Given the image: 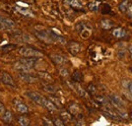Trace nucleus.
Instances as JSON below:
<instances>
[{
  "mask_svg": "<svg viewBox=\"0 0 132 126\" xmlns=\"http://www.w3.org/2000/svg\"><path fill=\"white\" fill-rule=\"evenodd\" d=\"M18 53L19 55L23 56V57H42L43 53L35 48L32 47H21L18 49Z\"/></svg>",
  "mask_w": 132,
  "mask_h": 126,
  "instance_id": "nucleus-1",
  "label": "nucleus"
},
{
  "mask_svg": "<svg viewBox=\"0 0 132 126\" xmlns=\"http://www.w3.org/2000/svg\"><path fill=\"white\" fill-rule=\"evenodd\" d=\"M75 30L78 32L83 39H87L90 37L92 34V28L89 25L85 23V22H80L75 27Z\"/></svg>",
  "mask_w": 132,
  "mask_h": 126,
  "instance_id": "nucleus-2",
  "label": "nucleus"
},
{
  "mask_svg": "<svg viewBox=\"0 0 132 126\" xmlns=\"http://www.w3.org/2000/svg\"><path fill=\"white\" fill-rule=\"evenodd\" d=\"M0 80L7 86H10V88H13L15 89L16 88V83L14 81L13 77L8 73V72H5V71H1L0 72Z\"/></svg>",
  "mask_w": 132,
  "mask_h": 126,
  "instance_id": "nucleus-3",
  "label": "nucleus"
},
{
  "mask_svg": "<svg viewBox=\"0 0 132 126\" xmlns=\"http://www.w3.org/2000/svg\"><path fill=\"white\" fill-rule=\"evenodd\" d=\"M15 27V23L10 18L0 15V30H10Z\"/></svg>",
  "mask_w": 132,
  "mask_h": 126,
  "instance_id": "nucleus-4",
  "label": "nucleus"
},
{
  "mask_svg": "<svg viewBox=\"0 0 132 126\" xmlns=\"http://www.w3.org/2000/svg\"><path fill=\"white\" fill-rule=\"evenodd\" d=\"M110 102L112 105H114L117 109H125V104L123 100L116 94H112L110 96Z\"/></svg>",
  "mask_w": 132,
  "mask_h": 126,
  "instance_id": "nucleus-5",
  "label": "nucleus"
},
{
  "mask_svg": "<svg viewBox=\"0 0 132 126\" xmlns=\"http://www.w3.org/2000/svg\"><path fill=\"white\" fill-rule=\"evenodd\" d=\"M27 96H28L33 102H35L36 104L43 106V103H44V100H45V98H44L43 96H41V94L36 93V92H27Z\"/></svg>",
  "mask_w": 132,
  "mask_h": 126,
  "instance_id": "nucleus-6",
  "label": "nucleus"
},
{
  "mask_svg": "<svg viewBox=\"0 0 132 126\" xmlns=\"http://www.w3.org/2000/svg\"><path fill=\"white\" fill-rule=\"evenodd\" d=\"M68 50L72 55H77L81 51V44L75 41H71L68 44Z\"/></svg>",
  "mask_w": 132,
  "mask_h": 126,
  "instance_id": "nucleus-7",
  "label": "nucleus"
},
{
  "mask_svg": "<svg viewBox=\"0 0 132 126\" xmlns=\"http://www.w3.org/2000/svg\"><path fill=\"white\" fill-rule=\"evenodd\" d=\"M73 89H74V91L76 92V94H78V96H80L81 98L86 99V100H89V99H90V98H89V94L87 93V91H85L84 89H82V88L78 84V82H75V83L73 84Z\"/></svg>",
  "mask_w": 132,
  "mask_h": 126,
  "instance_id": "nucleus-8",
  "label": "nucleus"
},
{
  "mask_svg": "<svg viewBox=\"0 0 132 126\" xmlns=\"http://www.w3.org/2000/svg\"><path fill=\"white\" fill-rule=\"evenodd\" d=\"M50 58L52 59V61L55 64L60 65V66H62V65L67 63V59L65 57H63V56H61L59 54H52V55H50Z\"/></svg>",
  "mask_w": 132,
  "mask_h": 126,
  "instance_id": "nucleus-9",
  "label": "nucleus"
},
{
  "mask_svg": "<svg viewBox=\"0 0 132 126\" xmlns=\"http://www.w3.org/2000/svg\"><path fill=\"white\" fill-rule=\"evenodd\" d=\"M18 76L21 80H23V81H26L28 83H33L37 80V78L34 75H32L30 72H19Z\"/></svg>",
  "mask_w": 132,
  "mask_h": 126,
  "instance_id": "nucleus-10",
  "label": "nucleus"
},
{
  "mask_svg": "<svg viewBox=\"0 0 132 126\" xmlns=\"http://www.w3.org/2000/svg\"><path fill=\"white\" fill-rule=\"evenodd\" d=\"M13 68L17 71H19V72H30L31 69H33V68L29 67L28 65H26L24 63L20 62L19 60L13 64Z\"/></svg>",
  "mask_w": 132,
  "mask_h": 126,
  "instance_id": "nucleus-11",
  "label": "nucleus"
},
{
  "mask_svg": "<svg viewBox=\"0 0 132 126\" xmlns=\"http://www.w3.org/2000/svg\"><path fill=\"white\" fill-rule=\"evenodd\" d=\"M100 25H101V28L105 31H109L114 27V22L109 18H102L100 20Z\"/></svg>",
  "mask_w": 132,
  "mask_h": 126,
  "instance_id": "nucleus-12",
  "label": "nucleus"
},
{
  "mask_svg": "<svg viewBox=\"0 0 132 126\" xmlns=\"http://www.w3.org/2000/svg\"><path fill=\"white\" fill-rule=\"evenodd\" d=\"M14 106H15V108H16V110L19 112V113H21V114H27L28 112H29V108H28V106L24 104V103H22L21 101H14Z\"/></svg>",
  "mask_w": 132,
  "mask_h": 126,
  "instance_id": "nucleus-13",
  "label": "nucleus"
},
{
  "mask_svg": "<svg viewBox=\"0 0 132 126\" xmlns=\"http://www.w3.org/2000/svg\"><path fill=\"white\" fill-rule=\"evenodd\" d=\"M1 120H2L4 123H7V124L11 123L12 120H13V115H12L11 111L5 110V112L1 115Z\"/></svg>",
  "mask_w": 132,
  "mask_h": 126,
  "instance_id": "nucleus-14",
  "label": "nucleus"
},
{
  "mask_svg": "<svg viewBox=\"0 0 132 126\" xmlns=\"http://www.w3.org/2000/svg\"><path fill=\"white\" fill-rule=\"evenodd\" d=\"M43 107H45L47 110H49L50 112H55L57 110V106L50 100V99H47L45 98L44 100V103H43Z\"/></svg>",
  "mask_w": 132,
  "mask_h": 126,
  "instance_id": "nucleus-15",
  "label": "nucleus"
},
{
  "mask_svg": "<svg viewBox=\"0 0 132 126\" xmlns=\"http://www.w3.org/2000/svg\"><path fill=\"white\" fill-rule=\"evenodd\" d=\"M19 61L24 63L26 65H28L31 68H34L35 64L37 62V57H23V58L19 59Z\"/></svg>",
  "mask_w": 132,
  "mask_h": 126,
  "instance_id": "nucleus-16",
  "label": "nucleus"
},
{
  "mask_svg": "<svg viewBox=\"0 0 132 126\" xmlns=\"http://www.w3.org/2000/svg\"><path fill=\"white\" fill-rule=\"evenodd\" d=\"M112 35H113L115 38H117V39H121V38H124V37H125L126 32H125V30H124L123 28L118 27V28H116V29H114V30L112 31Z\"/></svg>",
  "mask_w": 132,
  "mask_h": 126,
  "instance_id": "nucleus-17",
  "label": "nucleus"
},
{
  "mask_svg": "<svg viewBox=\"0 0 132 126\" xmlns=\"http://www.w3.org/2000/svg\"><path fill=\"white\" fill-rule=\"evenodd\" d=\"M65 3H67L69 6L75 8V9H81L83 7L82 2L80 0H65Z\"/></svg>",
  "mask_w": 132,
  "mask_h": 126,
  "instance_id": "nucleus-18",
  "label": "nucleus"
},
{
  "mask_svg": "<svg viewBox=\"0 0 132 126\" xmlns=\"http://www.w3.org/2000/svg\"><path fill=\"white\" fill-rule=\"evenodd\" d=\"M60 118L65 122H70L72 119H73V117H72V114L69 112V111H66V110H62L60 111Z\"/></svg>",
  "mask_w": 132,
  "mask_h": 126,
  "instance_id": "nucleus-19",
  "label": "nucleus"
},
{
  "mask_svg": "<svg viewBox=\"0 0 132 126\" xmlns=\"http://www.w3.org/2000/svg\"><path fill=\"white\" fill-rule=\"evenodd\" d=\"M68 111L72 114V115H78L80 113V107L78 104L76 103H71L68 107Z\"/></svg>",
  "mask_w": 132,
  "mask_h": 126,
  "instance_id": "nucleus-20",
  "label": "nucleus"
},
{
  "mask_svg": "<svg viewBox=\"0 0 132 126\" xmlns=\"http://www.w3.org/2000/svg\"><path fill=\"white\" fill-rule=\"evenodd\" d=\"M71 78L74 82H81L83 80V75L79 70H75V71H73V73L71 75Z\"/></svg>",
  "mask_w": 132,
  "mask_h": 126,
  "instance_id": "nucleus-21",
  "label": "nucleus"
},
{
  "mask_svg": "<svg viewBox=\"0 0 132 126\" xmlns=\"http://www.w3.org/2000/svg\"><path fill=\"white\" fill-rule=\"evenodd\" d=\"M38 76L41 79H43L46 82H52L53 81V77L51 76V74H49L48 72H43V71H39L38 72Z\"/></svg>",
  "mask_w": 132,
  "mask_h": 126,
  "instance_id": "nucleus-22",
  "label": "nucleus"
},
{
  "mask_svg": "<svg viewBox=\"0 0 132 126\" xmlns=\"http://www.w3.org/2000/svg\"><path fill=\"white\" fill-rule=\"evenodd\" d=\"M16 121L20 126H28L30 125V123H31L30 119L28 117H26V116H18Z\"/></svg>",
  "mask_w": 132,
  "mask_h": 126,
  "instance_id": "nucleus-23",
  "label": "nucleus"
},
{
  "mask_svg": "<svg viewBox=\"0 0 132 126\" xmlns=\"http://www.w3.org/2000/svg\"><path fill=\"white\" fill-rule=\"evenodd\" d=\"M100 4H101V2L99 0H94V1H92V2H89L87 4V7H88V9L90 11H97L99 9Z\"/></svg>",
  "mask_w": 132,
  "mask_h": 126,
  "instance_id": "nucleus-24",
  "label": "nucleus"
},
{
  "mask_svg": "<svg viewBox=\"0 0 132 126\" xmlns=\"http://www.w3.org/2000/svg\"><path fill=\"white\" fill-rule=\"evenodd\" d=\"M86 91H87V93L89 94H92V96H96V94H98V89H97V86L95 85V84H88L87 85V88H86Z\"/></svg>",
  "mask_w": 132,
  "mask_h": 126,
  "instance_id": "nucleus-25",
  "label": "nucleus"
},
{
  "mask_svg": "<svg viewBox=\"0 0 132 126\" xmlns=\"http://www.w3.org/2000/svg\"><path fill=\"white\" fill-rule=\"evenodd\" d=\"M129 0H123L120 4H119V9H120V11H122V12H126V10H127V8H128V6H129Z\"/></svg>",
  "mask_w": 132,
  "mask_h": 126,
  "instance_id": "nucleus-26",
  "label": "nucleus"
},
{
  "mask_svg": "<svg viewBox=\"0 0 132 126\" xmlns=\"http://www.w3.org/2000/svg\"><path fill=\"white\" fill-rule=\"evenodd\" d=\"M58 71H59V74H60L61 77H63V78H68V77H69L68 69L65 68V67H60Z\"/></svg>",
  "mask_w": 132,
  "mask_h": 126,
  "instance_id": "nucleus-27",
  "label": "nucleus"
},
{
  "mask_svg": "<svg viewBox=\"0 0 132 126\" xmlns=\"http://www.w3.org/2000/svg\"><path fill=\"white\" fill-rule=\"evenodd\" d=\"M43 89L47 92V93H49V94H54L55 93V88L53 86V85H51V84H46V85H44L43 86Z\"/></svg>",
  "mask_w": 132,
  "mask_h": 126,
  "instance_id": "nucleus-28",
  "label": "nucleus"
},
{
  "mask_svg": "<svg viewBox=\"0 0 132 126\" xmlns=\"http://www.w3.org/2000/svg\"><path fill=\"white\" fill-rule=\"evenodd\" d=\"M53 123L55 126H64L65 122L61 118H53Z\"/></svg>",
  "mask_w": 132,
  "mask_h": 126,
  "instance_id": "nucleus-29",
  "label": "nucleus"
},
{
  "mask_svg": "<svg viewBox=\"0 0 132 126\" xmlns=\"http://www.w3.org/2000/svg\"><path fill=\"white\" fill-rule=\"evenodd\" d=\"M16 46L15 45H6L4 48H2V52L3 53H7V52H9V51H11V50H13V49H15Z\"/></svg>",
  "mask_w": 132,
  "mask_h": 126,
  "instance_id": "nucleus-30",
  "label": "nucleus"
},
{
  "mask_svg": "<svg viewBox=\"0 0 132 126\" xmlns=\"http://www.w3.org/2000/svg\"><path fill=\"white\" fill-rule=\"evenodd\" d=\"M18 11H19L21 14H23V15L33 16V13H32V11H31V10H29V9H22V8H18Z\"/></svg>",
  "mask_w": 132,
  "mask_h": 126,
  "instance_id": "nucleus-31",
  "label": "nucleus"
},
{
  "mask_svg": "<svg viewBox=\"0 0 132 126\" xmlns=\"http://www.w3.org/2000/svg\"><path fill=\"white\" fill-rule=\"evenodd\" d=\"M42 120H43V123H44L45 125H48V126L54 125L53 120H50L48 117H43V118H42Z\"/></svg>",
  "mask_w": 132,
  "mask_h": 126,
  "instance_id": "nucleus-32",
  "label": "nucleus"
},
{
  "mask_svg": "<svg viewBox=\"0 0 132 126\" xmlns=\"http://www.w3.org/2000/svg\"><path fill=\"white\" fill-rule=\"evenodd\" d=\"M49 99L51 100V101H52V102H53V103H54V104H55V105H56V106H57V108H58L59 106H61V103H60V101H59V100H58L56 97H50Z\"/></svg>",
  "mask_w": 132,
  "mask_h": 126,
  "instance_id": "nucleus-33",
  "label": "nucleus"
},
{
  "mask_svg": "<svg viewBox=\"0 0 132 126\" xmlns=\"http://www.w3.org/2000/svg\"><path fill=\"white\" fill-rule=\"evenodd\" d=\"M126 13H127L128 16L132 17V3H129V6H128V8L126 10Z\"/></svg>",
  "mask_w": 132,
  "mask_h": 126,
  "instance_id": "nucleus-34",
  "label": "nucleus"
},
{
  "mask_svg": "<svg viewBox=\"0 0 132 126\" xmlns=\"http://www.w3.org/2000/svg\"><path fill=\"white\" fill-rule=\"evenodd\" d=\"M105 6V8H103V12L102 13H109L110 12V6H108V5H104Z\"/></svg>",
  "mask_w": 132,
  "mask_h": 126,
  "instance_id": "nucleus-35",
  "label": "nucleus"
},
{
  "mask_svg": "<svg viewBox=\"0 0 132 126\" xmlns=\"http://www.w3.org/2000/svg\"><path fill=\"white\" fill-rule=\"evenodd\" d=\"M75 124H76V125H84V124H85V122L82 120V118H78V119H77V121L75 122Z\"/></svg>",
  "mask_w": 132,
  "mask_h": 126,
  "instance_id": "nucleus-36",
  "label": "nucleus"
},
{
  "mask_svg": "<svg viewBox=\"0 0 132 126\" xmlns=\"http://www.w3.org/2000/svg\"><path fill=\"white\" fill-rule=\"evenodd\" d=\"M4 112H5V107H4V105H3V104L0 102V116H1V115H2Z\"/></svg>",
  "mask_w": 132,
  "mask_h": 126,
  "instance_id": "nucleus-37",
  "label": "nucleus"
},
{
  "mask_svg": "<svg viewBox=\"0 0 132 126\" xmlns=\"http://www.w3.org/2000/svg\"><path fill=\"white\" fill-rule=\"evenodd\" d=\"M127 89H128V91L132 94V81H128V83H127Z\"/></svg>",
  "mask_w": 132,
  "mask_h": 126,
  "instance_id": "nucleus-38",
  "label": "nucleus"
},
{
  "mask_svg": "<svg viewBox=\"0 0 132 126\" xmlns=\"http://www.w3.org/2000/svg\"><path fill=\"white\" fill-rule=\"evenodd\" d=\"M128 50H129V53H130V56H131L132 58V44L129 46V48H128Z\"/></svg>",
  "mask_w": 132,
  "mask_h": 126,
  "instance_id": "nucleus-39",
  "label": "nucleus"
},
{
  "mask_svg": "<svg viewBox=\"0 0 132 126\" xmlns=\"http://www.w3.org/2000/svg\"><path fill=\"white\" fill-rule=\"evenodd\" d=\"M129 70H130V71L132 72V66H130V67H129Z\"/></svg>",
  "mask_w": 132,
  "mask_h": 126,
  "instance_id": "nucleus-40",
  "label": "nucleus"
},
{
  "mask_svg": "<svg viewBox=\"0 0 132 126\" xmlns=\"http://www.w3.org/2000/svg\"><path fill=\"white\" fill-rule=\"evenodd\" d=\"M130 118H131V119H132V112H131V113H130Z\"/></svg>",
  "mask_w": 132,
  "mask_h": 126,
  "instance_id": "nucleus-41",
  "label": "nucleus"
}]
</instances>
